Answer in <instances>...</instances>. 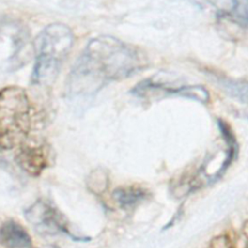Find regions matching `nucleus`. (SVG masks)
<instances>
[{"label": "nucleus", "mask_w": 248, "mask_h": 248, "mask_svg": "<svg viewBox=\"0 0 248 248\" xmlns=\"http://www.w3.org/2000/svg\"><path fill=\"white\" fill-rule=\"evenodd\" d=\"M146 64L137 47L111 36L96 37L88 42L73 66L67 94L71 98L94 95L108 83L140 72Z\"/></svg>", "instance_id": "1"}, {"label": "nucleus", "mask_w": 248, "mask_h": 248, "mask_svg": "<svg viewBox=\"0 0 248 248\" xmlns=\"http://www.w3.org/2000/svg\"><path fill=\"white\" fill-rule=\"evenodd\" d=\"M74 44L72 30L63 23H51L34 40L35 65L31 76L33 84L51 85Z\"/></svg>", "instance_id": "2"}, {"label": "nucleus", "mask_w": 248, "mask_h": 248, "mask_svg": "<svg viewBox=\"0 0 248 248\" xmlns=\"http://www.w3.org/2000/svg\"><path fill=\"white\" fill-rule=\"evenodd\" d=\"M31 107L24 89L9 86L0 91V147L21 144L31 126Z\"/></svg>", "instance_id": "3"}, {"label": "nucleus", "mask_w": 248, "mask_h": 248, "mask_svg": "<svg viewBox=\"0 0 248 248\" xmlns=\"http://www.w3.org/2000/svg\"><path fill=\"white\" fill-rule=\"evenodd\" d=\"M27 221L32 224L37 232L42 234L64 233L75 241L86 242L90 238L86 236L75 235L67 226L63 215L49 202L39 200L24 210Z\"/></svg>", "instance_id": "4"}, {"label": "nucleus", "mask_w": 248, "mask_h": 248, "mask_svg": "<svg viewBox=\"0 0 248 248\" xmlns=\"http://www.w3.org/2000/svg\"><path fill=\"white\" fill-rule=\"evenodd\" d=\"M130 93L144 98L151 94L164 93L167 95H177L205 104L209 101V93L205 87L199 84H182L177 81L165 79L164 78L152 77L141 80L134 86Z\"/></svg>", "instance_id": "5"}, {"label": "nucleus", "mask_w": 248, "mask_h": 248, "mask_svg": "<svg viewBox=\"0 0 248 248\" xmlns=\"http://www.w3.org/2000/svg\"><path fill=\"white\" fill-rule=\"evenodd\" d=\"M16 161L26 172L38 175L47 167L48 151L46 146H26L18 153Z\"/></svg>", "instance_id": "6"}, {"label": "nucleus", "mask_w": 248, "mask_h": 248, "mask_svg": "<svg viewBox=\"0 0 248 248\" xmlns=\"http://www.w3.org/2000/svg\"><path fill=\"white\" fill-rule=\"evenodd\" d=\"M0 244L5 248H31L32 239L20 224L7 220L0 226Z\"/></svg>", "instance_id": "7"}, {"label": "nucleus", "mask_w": 248, "mask_h": 248, "mask_svg": "<svg viewBox=\"0 0 248 248\" xmlns=\"http://www.w3.org/2000/svg\"><path fill=\"white\" fill-rule=\"evenodd\" d=\"M206 75L228 95L241 103H248V81L246 79L229 78L213 71H206Z\"/></svg>", "instance_id": "8"}, {"label": "nucleus", "mask_w": 248, "mask_h": 248, "mask_svg": "<svg viewBox=\"0 0 248 248\" xmlns=\"http://www.w3.org/2000/svg\"><path fill=\"white\" fill-rule=\"evenodd\" d=\"M112 199L121 208H131L147 200L150 193L141 187L126 186L118 187L112 192Z\"/></svg>", "instance_id": "9"}, {"label": "nucleus", "mask_w": 248, "mask_h": 248, "mask_svg": "<svg viewBox=\"0 0 248 248\" xmlns=\"http://www.w3.org/2000/svg\"><path fill=\"white\" fill-rule=\"evenodd\" d=\"M217 17L226 19L242 29L248 28V1H232L229 9H221Z\"/></svg>", "instance_id": "10"}, {"label": "nucleus", "mask_w": 248, "mask_h": 248, "mask_svg": "<svg viewBox=\"0 0 248 248\" xmlns=\"http://www.w3.org/2000/svg\"><path fill=\"white\" fill-rule=\"evenodd\" d=\"M207 248H236L231 237L227 234H221L213 237Z\"/></svg>", "instance_id": "11"}, {"label": "nucleus", "mask_w": 248, "mask_h": 248, "mask_svg": "<svg viewBox=\"0 0 248 248\" xmlns=\"http://www.w3.org/2000/svg\"><path fill=\"white\" fill-rule=\"evenodd\" d=\"M243 235L245 236V244L243 248H248V222L245 224L243 228Z\"/></svg>", "instance_id": "12"}, {"label": "nucleus", "mask_w": 248, "mask_h": 248, "mask_svg": "<svg viewBox=\"0 0 248 248\" xmlns=\"http://www.w3.org/2000/svg\"><path fill=\"white\" fill-rule=\"evenodd\" d=\"M53 248H55V247H53Z\"/></svg>", "instance_id": "13"}]
</instances>
